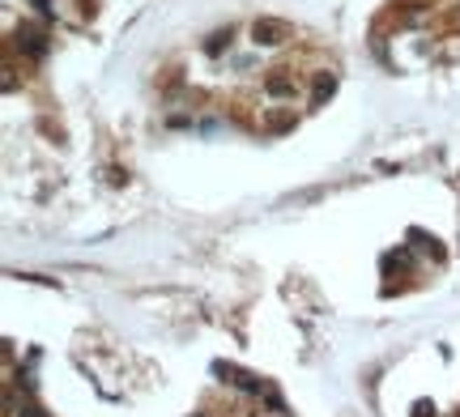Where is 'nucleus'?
<instances>
[{"label":"nucleus","mask_w":460,"mask_h":417,"mask_svg":"<svg viewBox=\"0 0 460 417\" xmlns=\"http://www.w3.org/2000/svg\"><path fill=\"white\" fill-rule=\"evenodd\" d=\"M290 38V22L281 17H256L251 22V43L256 47H281Z\"/></svg>","instance_id":"1"},{"label":"nucleus","mask_w":460,"mask_h":417,"mask_svg":"<svg viewBox=\"0 0 460 417\" xmlns=\"http://www.w3.org/2000/svg\"><path fill=\"white\" fill-rule=\"evenodd\" d=\"M214 371L226 375V383H235V388H243V392H251V396H265V379H256V375H247V371H239V367H226V362H218Z\"/></svg>","instance_id":"2"},{"label":"nucleus","mask_w":460,"mask_h":417,"mask_svg":"<svg viewBox=\"0 0 460 417\" xmlns=\"http://www.w3.org/2000/svg\"><path fill=\"white\" fill-rule=\"evenodd\" d=\"M18 47L26 51V56L39 60V56H47V34H43L39 26H22V30H18Z\"/></svg>","instance_id":"3"},{"label":"nucleus","mask_w":460,"mask_h":417,"mask_svg":"<svg viewBox=\"0 0 460 417\" xmlns=\"http://www.w3.org/2000/svg\"><path fill=\"white\" fill-rule=\"evenodd\" d=\"M265 94H269V98H290V94H294V77H290V69H273V73L265 77Z\"/></svg>","instance_id":"4"},{"label":"nucleus","mask_w":460,"mask_h":417,"mask_svg":"<svg viewBox=\"0 0 460 417\" xmlns=\"http://www.w3.org/2000/svg\"><path fill=\"white\" fill-rule=\"evenodd\" d=\"M333 90H337V77L333 73H316V81H312V107H324V102L333 98Z\"/></svg>","instance_id":"5"},{"label":"nucleus","mask_w":460,"mask_h":417,"mask_svg":"<svg viewBox=\"0 0 460 417\" xmlns=\"http://www.w3.org/2000/svg\"><path fill=\"white\" fill-rule=\"evenodd\" d=\"M226 47H230V30H218V34H209V43H204V51H209V56H222Z\"/></svg>","instance_id":"6"},{"label":"nucleus","mask_w":460,"mask_h":417,"mask_svg":"<svg viewBox=\"0 0 460 417\" xmlns=\"http://www.w3.org/2000/svg\"><path fill=\"white\" fill-rule=\"evenodd\" d=\"M265 128H269V132H286V128H294V115H286V111H281V115H269Z\"/></svg>","instance_id":"7"},{"label":"nucleus","mask_w":460,"mask_h":417,"mask_svg":"<svg viewBox=\"0 0 460 417\" xmlns=\"http://www.w3.org/2000/svg\"><path fill=\"white\" fill-rule=\"evenodd\" d=\"M9 413H18V417H47L39 404H22V409H18V404H9Z\"/></svg>","instance_id":"8"},{"label":"nucleus","mask_w":460,"mask_h":417,"mask_svg":"<svg viewBox=\"0 0 460 417\" xmlns=\"http://www.w3.org/2000/svg\"><path fill=\"white\" fill-rule=\"evenodd\" d=\"M414 417H435V404H426V400H418V404H414Z\"/></svg>","instance_id":"9"},{"label":"nucleus","mask_w":460,"mask_h":417,"mask_svg":"<svg viewBox=\"0 0 460 417\" xmlns=\"http://www.w3.org/2000/svg\"><path fill=\"white\" fill-rule=\"evenodd\" d=\"M196 417H209V413H196Z\"/></svg>","instance_id":"10"}]
</instances>
